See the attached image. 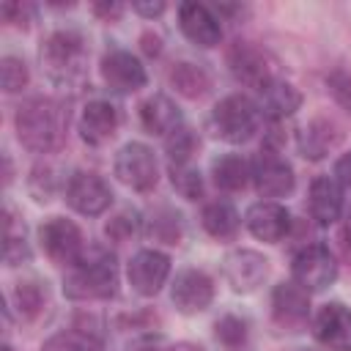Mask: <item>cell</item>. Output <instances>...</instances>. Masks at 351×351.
<instances>
[{
    "mask_svg": "<svg viewBox=\"0 0 351 351\" xmlns=\"http://www.w3.org/2000/svg\"><path fill=\"white\" fill-rule=\"evenodd\" d=\"M326 88H329V93L335 96V101L351 112V74H346V71H332V74L326 77Z\"/></svg>",
    "mask_w": 351,
    "mask_h": 351,
    "instance_id": "obj_35",
    "label": "cell"
},
{
    "mask_svg": "<svg viewBox=\"0 0 351 351\" xmlns=\"http://www.w3.org/2000/svg\"><path fill=\"white\" fill-rule=\"evenodd\" d=\"M211 126L225 143H244L258 129V107L247 96H225L211 112Z\"/></svg>",
    "mask_w": 351,
    "mask_h": 351,
    "instance_id": "obj_4",
    "label": "cell"
},
{
    "mask_svg": "<svg viewBox=\"0 0 351 351\" xmlns=\"http://www.w3.org/2000/svg\"><path fill=\"white\" fill-rule=\"evenodd\" d=\"M170 176H173V186L186 197V200H195L200 197L203 192V178L197 170L186 167V165H170Z\"/></svg>",
    "mask_w": 351,
    "mask_h": 351,
    "instance_id": "obj_31",
    "label": "cell"
},
{
    "mask_svg": "<svg viewBox=\"0 0 351 351\" xmlns=\"http://www.w3.org/2000/svg\"><path fill=\"white\" fill-rule=\"evenodd\" d=\"M200 219H203V228H206L214 239H233L236 230H239V225H241L236 208H233L230 203H225V200L208 203V206L203 208V217H200Z\"/></svg>",
    "mask_w": 351,
    "mask_h": 351,
    "instance_id": "obj_25",
    "label": "cell"
},
{
    "mask_svg": "<svg viewBox=\"0 0 351 351\" xmlns=\"http://www.w3.org/2000/svg\"><path fill=\"white\" fill-rule=\"evenodd\" d=\"M104 230H107L110 239H115V241H126V239H132V236L140 230V219H137L134 211H121L115 219L107 222Z\"/></svg>",
    "mask_w": 351,
    "mask_h": 351,
    "instance_id": "obj_33",
    "label": "cell"
},
{
    "mask_svg": "<svg viewBox=\"0 0 351 351\" xmlns=\"http://www.w3.org/2000/svg\"><path fill=\"white\" fill-rule=\"evenodd\" d=\"M151 233H154L159 241H165V244H176L178 236H181V217H178L173 208H162V211L154 217Z\"/></svg>",
    "mask_w": 351,
    "mask_h": 351,
    "instance_id": "obj_32",
    "label": "cell"
},
{
    "mask_svg": "<svg viewBox=\"0 0 351 351\" xmlns=\"http://www.w3.org/2000/svg\"><path fill=\"white\" fill-rule=\"evenodd\" d=\"M134 11L143 14V16H156V14L165 11V3H159V0H156V3H143V0H137V3H134Z\"/></svg>",
    "mask_w": 351,
    "mask_h": 351,
    "instance_id": "obj_39",
    "label": "cell"
},
{
    "mask_svg": "<svg viewBox=\"0 0 351 351\" xmlns=\"http://www.w3.org/2000/svg\"><path fill=\"white\" fill-rule=\"evenodd\" d=\"M228 63H230V71L239 82L244 85H252V88H263L269 80H271V71H269V58L266 52H261L258 47H252L250 41H236L228 52Z\"/></svg>",
    "mask_w": 351,
    "mask_h": 351,
    "instance_id": "obj_14",
    "label": "cell"
},
{
    "mask_svg": "<svg viewBox=\"0 0 351 351\" xmlns=\"http://www.w3.org/2000/svg\"><path fill=\"white\" fill-rule=\"evenodd\" d=\"M118 129V110L110 101H88L80 118V134L88 145H101L107 143Z\"/></svg>",
    "mask_w": 351,
    "mask_h": 351,
    "instance_id": "obj_19",
    "label": "cell"
},
{
    "mask_svg": "<svg viewBox=\"0 0 351 351\" xmlns=\"http://www.w3.org/2000/svg\"><path fill=\"white\" fill-rule=\"evenodd\" d=\"M93 11L99 14V16H107V19H115L121 11H123V5H118V3H96L93 5Z\"/></svg>",
    "mask_w": 351,
    "mask_h": 351,
    "instance_id": "obj_40",
    "label": "cell"
},
{
    "mask_svg": "<svg viewBox=\"0 0 351 351\" xmlns=\"http://www.w3.org/2000/svg\"><path fill=\"white\" fill-rule=\"evenodd\" d=\"M170 274V258L156 250H140L129 261V282L140 296H154Z\"/></svg>",
    "mask_w": 351,
    "mask_h": 351,
    "instance_id": "obj_10",
    "label": "cell"
},
{
    "mask_svg": "<svg viewBox=\"0 0 351 351\" xmlns=\"http://www.w3.org/2000/svg\"><path fill=\"white\" fill-rule=\"evenodd\" d=\"M343 211V189L335 178L318 176L310 184V214L318 225H332Z\"/></svg>",
    "mask_w": 351,
    "mask_h": 351,
    "instance_id": "obj_20",
    "label": "cell"
},
{
    "mask_svg": "<svg viewBox=\"0 0 351 351\" xmlns=\"http://www.w3.org/2000/svg\"><path fill=\"white\" fill-rule=\"evenodd\" d=\"M143 41H145L143 47H145L148 55H156V52H159V38H156V36H143Z\"/></svg>",
    "mask_w": 351,
    "mask_h": 351,
    "instance_id": "obj_41",
    "label": "cell"
},
{
    "mask_svg": "<svg viewBox=\"0 0 351 351\" xmlns=\"http://www.w3.org/2000/svg\"><path fill=\"white\" fill-rule=\"evenodd\" d=\"M41 63H44L47 74L55 82H60V85L77 82L85 71V41H82V36L74 33V30L52 33L41 47Z\"/></svg>",
    "mask_w": 351,
    "mask_h": 351,
    "instance_id": "obj_3",
    "label": "cell"
},
{
    "mask_svg": "<svg viewBox=\"0 0 351 351\" xmlns=\"http://www.w3.org/2000/svg\"><path fill=\"white\" fill-rule=\"evenodd\" d=\"M14 296H16L19 313H25V315H36L38 307L44 304V291H41L38 282H19V288H16Z\"/></svg>",
    "mask_w": 351,
    "mask_h": 351,
    "instance_id": "obj_34",
    "label": "cell"
},
{
    "mask_svg": "<svg viewBox=\"0 0 351 351\" xmlns=\"http://www.w3.org/2000/svg\"><path fill=\"white\" fill-rule=\"evenodd\" d=\"M137 351H156V348H137Z\"/></svg>",
    "mask_w": 351,
    "mask_h": 351,
    "instance_id": "obj_45",
    "label": "cell"
},
{
    "mask_svg": "<svg viewBox=\"0 0 351 351\" xmlns=\"http://www.w3.org/2000/svg\"><path fill=\"white\" fill-rule=\"evenodd\" d=\"M66 123H69V112L63 110V104L44 96L27 99L16 112V134L22 145L36 154H47L58 148L66 134Z\"/></svg>",
    "mask_w": 351,
    "mask_h": 351,
    "instance_id": "obj_1",
    "label": "cell"
},
{
    "mask_svg": "<svg viewBox=\"0 0 351 351\" xmlns=\"http://www.w3.org/2000/svg\"><path fill=\"white\" fill-rule=\"evenodd\" d=\"M41 351H101V343L90 335V332H80V329H63L58 335H52Z\"/></svg>",
    "mask_w": 351,
    "mask_h": 351,
    "instance_id": "obj_27",
    "label": "cell"
},
{
    "mask_svg": "<svg viewBox=\"0 0 351 351\" xmlns=\"http://www.w3.org/2000/svg\"><path fill=\"white\" fill-rule=\"evenodd\" d=\"M252 181L263 197H282L293 189V170L274 151H263L252 162Z\"/></svg>",
    "mask_w": 351,
    "mask_h": 351,
    "instance_id": "obj_13",
    "label": "cell"
},
{
    "mask_svg": "<svg viewBox=\"0 0 351 351\" xmlns=\"http://www.w3.org/2000/svg\"><path fill=\"white\" fill-rule=\"evenodd\" d=\"M170 296H173V304H176L181 313H186V315H189V313H200V310H206V307L211 304V299H214V282H211V277H208L206 271H200V269H184V271L176 277Z\"/></svg>",
    "mask_w": 351,
    "mask_h": 351,
    "instance_id": "obj_12",
    "label": "cell"
},
{
    "mask_svg": "<svg viewBox=\"0 0 351 351\" xmlns=\"http://www.w3.org/2000/svg\"><path fill=\"white\" fill-rule=\"evenodd\" d=\"M250 233L261 241H280L291 228V214L280 203H255L244 217Z\"/></svg>",
    "mask_w": 351,
    "mask_h": 351,
    "instance_id": "obj_18",
    "label": "cell"
},
{
    "mask_svg": "<svg viewBox=\"0 0 351 351\" xmlns=\"http://www.w3.org/2000/svg\"><path fill=\"white\" fill-rule=\"evenodd\" d=\"M346 239L351 241V211H348V219H346Z\"/></svg>",
    "mask_w": 351,
    "mask_h": 351,
    "instance_id": "obj_43",
    "label": "cell"
},
{
    "mask_svg": "<svg viewBox=\"0 0 351 351\" xmlns=\"http://www.w3.org/2000/svg\"><path fill=\"white\" fill-rule=\"evenodd\" d=\"M335 176H337L346 186H351V154H346V156L337 159V165H335Z\"/></svg>",
    "mask_w": 351,
    "mask_h": 351,
    "instance_id": "obj_38",
    "label": "cell"
},
{
    "mask_svg": "<svg viewBox=\"0 0 351 351\" xmlns=\"http://www.w3.org/2000/svg\"><path fill=\"white\" fill-rule=\"evenodd\" d=\"M178 25H181V33L197 47H214L222 38V27H219L217 16L203 3H181Z\"/></svg>",
    "mask_w": 351,
    "mask_h": 351,
    "instance_id": "obj_15",
    "label": "cell"
},
{
    "mask_svg": "<svg viewBox=\"0 0 351 351\" xmlns=\"http://www.w3.org/2000/svg\"><path fill=\"white\" fill-rule=\"evenodd\" d=\"M217 337L228 346H241L244 337H247V329H244V321L233 318V315H225L217 321Z\"/></svg>",
    "mask_w": 351,
    "mask_h": 351,
    "instance_id": "obj_36",
    "label": "cell"
},
{
    "mask_svg": "<svg viewBox=\"0 0 351 351\" xmlns=\"http://www.w3.org/2000/svg\"><path fill=\"white\" fill-rule=\"evenodd\" d=\"M340 140V132L335 129V123L329 121H313L302 129V137H299V148L304 156L310 159H321L335 143Z\"/></svg>",
    "mask_w": 351,
    "mask_h": 351,
    "instance_id": "obj_24",
    "label": "cell"
},
{
    "mask_svg": "<svg viewBox=\"0 0 351 351\" xmlns=\"http://www.w3.org/2000/svg\"><path fill=\"white\" fill-rule=\"evenodd\" d=\"M3 258L8 266H16L30 258L27 241H25V228L16 230V219L11 211H5V244H3Z\"/></svg>",
    "mask_w": 351,
    "mask_h": 351,
    "instance_id": "obj_28",
    "label": "cell"
},
{
    "mask_svg": "<svg viewBox=\"0 0 351 351\" xmlns=\"http://www.w3.org/2000/svg\"><path fill=\"white\" fill-rule=\"evenodd\" d=\"M299 104H302V93L291 82H285V80L271 77L261 88V110H263V115H269L274 121L293 115L299 110Z\"/></svg>",
    "mask_w": 351,
    "mask_h": 351,
    "instance_id": "obj_21",
    "label": "cell"
},
{
    "mask_svg": "<svg viewBox=\"0 0 351 351\" xmlns=\"http://www.w3.org/2000/svg\"><path fill=\"white\" fill-rule=\"evenodd\" d=\"M211 173H214V184L225 192H239L250 184L252 178V165L239 156V154H225L219 159H214L211 165Z\"/></svg>",
    "mask_w": 351,
    "mask_h": 351,
    "instance_id": "obj_23",
    "label": "cell"
},
{
    "mask_svg": "<svg viewBox=\"0 0 351 351\" xmlns=\"http://www.w3.org/2000/svg\"><path fill=\"white\" fill-rule=\"evenodd\" d=\"M0 82H3V90H8V93L22 90L27 85V66H25V60H19L14 55H5L0 60Z\"/></svg>",
    "mask_w": 351,
    "mask_h": 351,
    "instance_id": "obj_30",
    "label": "cell"
},
{
    "mask_svg": "<svg viewBox=\"0 0 351 351\" xmlns=\"http://www.w3.org/2000/svg\"><path fill=\"white\" fill-rule=\"evenodd\" d=\"M170 351H203V348H197V346H189V343H181V346H173Z\"/></svg>",
    "mask_w": 351,
    "mask_h": 351,
    "instance_id": "obj_42",
    "label": "cell"
},
{
    "mask_svg": "<svg viewBox=\"0 0 351 351\" xmlns=\"http://www.w3.org/2000/svg\"><path fill=\"white\" fill-rule=\"evenodd\" d=\"M66 200L74 211L96 217L110 206L112 192L96 173H74L69 178V186H66Z\"/></svg>",
    "mask_w": 351,
    "mask_h": 351,
    "instance_id": "obj_8",
    "label": "cell"
},
{
    "mask_svg": "<svg viewBox=\"0 0 351 351\" xmlns=\"http://www.w3.org/2000/svg\"><path fill=\"white\" fill-rule=\"evenodd\" d=\"M271 313H274V321L280 326H288V329H296L307 321L310 315V299H307V291L291 280V282H280L271 293Z\"/></svg>",
    "mask_w": 351,
    "mask_h": 351,
    "instance_id": "obj_17",
    "label": "cell"
},
{
    "mask_svg": "<svg viewBox=\"0 0 351 351\" xmlns=\"http://www.w3.org/2000/svg\"><path fill=\"white\" fill-rule=\"evenodd\" d=\"M335 277H337V263H335V255L329 252L326 244L315 241V244L304 247L302 252H296V258H293V280L304 291H321V288L332 285Z\"/></svg>",
    "mask_w": 351,
    "mask_h": 351,
    "instance_id": "obj_6",
    "label": "cell"
},
{
    "mask_svg": "<svg viewBox=\"0 0 351 351\" xmlns=\"http://www.w3.org/2000/svg\"><path fill=\"white\" fill-rule=\"evenodd\" d=\"M0 14H3V19H5L8 25H19V27H25V25H27V19H30V14H33V5H22V3H3Z\"/></svg>",
    "mask_w": 351,
    "mask_h": 351,
    "instance_id": "obj_37",
    "label": "cell"
},
{
    "mask_svg": "<svg viewBox=\"0 0 351 351\" xmlns=\"http://www.w3.org/2000/svg\"><path fill=\"white\" fill-rule=\"evenodd\" d=\"M315 337L332 351H351V310L340 302H329L315 313Z\"/></svg>",
    "mask_w": 351,
    "mask_h": 351,
    "instance_id": "obj_9",
    "label": "cell"
},
{
    "mask_svg": "<svg viewBox=\"0 0 351 351\" xmlns=\"http://www.w3.org/2000/svg\"><path fill=\"white\" fill-rule=\"evenodd\" d=\"M195 148H197V137H195V132L186 129V126H178V129L170 132L167 140H165V151H167V156H170V165H186L189 156L195 154Z\"/></svg>",
    "mask_w": 351,
    "mask_h": 351,
    "instance_id": "obj_29",
    "label": "cell"
},
{
    "mask_svg": "<svg viewBox=\"0 0 351 351\" xmlns=\"http://www.w3.org/2000/svg\"><path fill=\"white\" fill-rule=\"evenodd\" d=\"M101 77L115 93H132L148 80L143 63L126 49H112L101 58Z\"/></svg>",
    "mask_w": 351,
    "mask_h": 351,
    "instance_id": "obj_11",
    "label": "cell"
},
{
    "mask_svg": "<svg viewBox=\"0 0 351 351\" xmlns=\"http://www.w3.org/2000/svg\"><path fill=\"white\" fill-rule=\"evenodd\" d=\"M118 288V263L107 250H93L71 266L63 280V293L69 299H107Z\"/></svg>",
    "mask_w": 351,
    "mask_h": 351,
    "instance_id": "obj_2",
    "label": "cell"
},
{
    "mask_svg": "<svg viewBox=\"0 0 351 351\" xmlns=\"http://www.w3.org/2000/svg\"><path fill=\"white\" fill-rule=\"evenodd\" d=\"M3 351H14V348H11V346H3Z\"/></svg>",
    "mask_w": 351,
    "mask_h": 351,
    "instance_id": "obj_44",
    "label": "cell"
},
{
    "mask_svg": "<svg viewBox=\"0 0 351 351\" xmlns=\"http://www.w3.org/2000/svg\"><path fill=\"white\" fill-rule=\"evenodd\" d=\"M115 176L126 186H132L137 192L154 189L156 178H159L156 176V156H154V151L148 145H143V143H126L118 151V156H115Z\"/></svg>",
    "mask_w": 351,
    "mask_h": 351,
    "instance_id": "obj_5",
    "label": "cell"
},
{
    "mask_svg": "<svg viewBox=\"0 0 351 351\" xmlns=\"http://www.w3.org/2000/svg\"><path fill=\"white\" fill-rule=\"evenodd\" d=\"M170 82L186 99H200L208 90V85H211L208 74L200 66H195V63H176V69L170 71Z\"/></svg>",
    "mask_w": 351,
    "mask_h": 351,
    "instance_id": "obj_26",
    "label": "cell"
},
{
    "mask_svg": "<svg viewBox=\"0 0 351 351\" xmlns=\"http://www.w3.org/2000/svg\"><path fill=\"white\" fill-rule=\"evenodd\" d=\"M225 280L233 285V291H255L263 277L269 274V261L252 250H236L225 258Z\"/></svg>",
    "mask_w": 351,
    "mask_h": 351,
    "instance_id": "obj_16",
    "label": "cell"
},
{
    "mask_svg": "<svg viewBox=\"0 0 351 351\" xmlns=\"http://www.w3.org/2000/svg\"><path fill=\"white\" fill-rule=\"evenodd\" d=\"M38 239H41V250L60 266H74L82 258V236L71 219L63 217L47 219L38 230Z\"/></svg>",
    "mask_w": 351,
    "mask_h": 351,
    "instance_id": "obj_7",
    "label": "cell"
},
{
    "mask_svg": "<svg viewBox=\"0 0 351 351\" xmlns=\"http://www.w3.org/2000/svg\"><path fill=\"white\" fill-rule=\"evenodd\" d=\"M140 121L151 134H170L181 126V112L173 99L165 93H154L140 104Z\"/></svg>",
    "mask_w": 351,
    "mask_h": 351,
    "instance_id": "obj_22",
    "label": "cell"
}]
</instances>
